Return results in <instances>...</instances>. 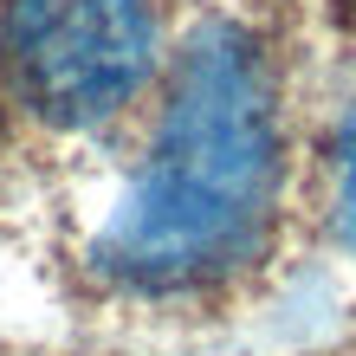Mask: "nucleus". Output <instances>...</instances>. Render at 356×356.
<instances>
[{"mask_svg": "<svg viewBox=\"0 0 356 356\" xmlns=\"http://www.w3.org/2000/svg\"><path fill=\"white\" fill-rule=\"evenodd\" d=\"M285 181V117L266 46L207 19L181 46L149 156L91 240V266L123 291H201L259 259Z\"/></svg>", "mask_w": 356, "mask_h": 356, "instance_id": "nucleus-1", "label": "nucleus"}, {"mask_svg": "<svg viewBox=\"0 0 356 356\" xmlns=\"http://www.w3.org/2000/svg\"><path fill=\"white\" fill-rule=\"evenodd\" d=\"M156 0H13L7 78L13 97L52 130L117 117L156 72Z\"/></svg>", "mask_w": 356, "mask_h": 356, "instance_id": "nucleus-2", "label": "nucleus"}, {"mask_svg": "<svg viewBox=\"0 0 356 356\" xmlns=\"http://www.w3.org/2000/svg\"><path fill=\"white\" fill-rule=\"evenodd\" d=\"M337 240L356 253V111L343 117L337 136Z\"/></svg>", "mask_w": 356, "mask_h": 356, "instance_id": "nucleus-3", "label": "nucleus"}]
</instances>
